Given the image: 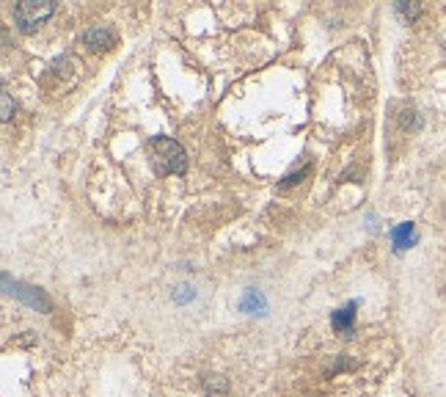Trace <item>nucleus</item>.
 <instances>
[{"label":"nucleus","instance_id":"nucleus-6","mask_svg":"<svg viewBox=\"0 0 446 397\" xmlns=\"http://www.w3.org/2000/svg\"><path fill=\"white\" fill-rule=\"evenodd\" d=\"M240 312H245V315H268V298L259 290L248 287L243 292V298H240Z\"/></svg>","mask_w":446,"mask_h":397},{"label":"nucleus","instance_id":"nucleus-8","mask_svg":"<svg viewBox=\"0 0 446 397\" xmlns=\"http://www.w3.org/2000/svg\"><path fill=\"white\" fill-rule=\"evenodd\" d=\"M204 389H207V392H226L229 384L221 381L218 375H204Z\"/></svg>","mask_w":446,"mask_h":397},{"label":"nucleus","instance_id":"nucleus-1","mask_svg":"<svg viewBox=\"0 0 446 397\" xmlns=\"http://www.w3.org/2000/svg\"><path fill=\"white\" fill-rule=\"evenodd\" d=\"M149 149H152V158L155 163L160 166V171H168V174H182L187 169V158H185V149L168 138V135H155L149 141Z\"/></svg>","mask_w":446,"mask_h":397},{"label":"nucleus","instance_id":"nucleus-5","mask_svg":"<svg viewBox=\"0 0 446 397\" xmlns=\"http://www.w3.org/2000/svg\"><path fill=\"white\" fill-rule=\"evenodd\" d=\"M83 45L91 47V50H108V47L116 45V33H113L111 28H105V25L89 28V31L83 33Z\"/></svg>","mask_w":446,"mask_h":397},{"label":"nucleus","instance_id":"nucleus-10","mask_svg":"<svg viewBox=\"0 0 446 397\" xmlns=\"http://www.w3.org/2000/svg\"><path fill=\"white\" fill-rule=\"evenodd\" d=\"M0 100H3V114H0V119H3V121H8L11 114H14V100H11V94H8V91H3V94H0Z\"/></svg>","mask_w":446,"mask_h":397},{"label":"nucleus","instance_id":"nucleus-2","mask_svg":"<svg viewBox=\"0 0 446 397\" xmlns=\"http://www.w3.org/2000/svg\"><path fill=\"white\" fill-rule=\"evenodd\" d=\"M53 11H56V3H50V0H25L14 8V22L22 33H31L47 17H53Z\"/></svg>","mask_w":446,"mask_h":397},{"label":"nucleus","instance_id":"nucleus-4","mask_svg":"<svg viewBox=\"0 0 446 397\" xmlns=\"http://www.w3.org/2000/svg\"><path fill=\"white\" fill-rule=\"evenodd\" d=\"M355 309H358V301H350L347 306L336 309L334 315H331V326H334L336 334H341L347 340L355 337Z\"/></svg>","mask_w":446,"mask_h":397},{"label":"nucleus","instance_id":"nucleus-3","mask_svg":"<svg viewBox=\"0 0 446 397\" xmlns=\"http://www.w3.org/2000/svg\"><path fill=\"white\" fill-rule=\"evenodd\" d=\"M3 287H6V292L8 295H17L20 301H25L31 309H39V312H53V301L45 295V290H39V287H28V284H11V276L8 274H3Z\"/></svg>","mask_w":446,"mask_h":397},{"label":"nucleus","instance_id":"nucleus-9","mask_svg":"<svg viewBox=\"0 0 446 397\" xmlns=\"http://www.w3.org/2000/svg\"><path fill=\"white\" fill-rule=\"evenodd\" d=\"M309 171H312V166H306V169H303V171H292V174H286V177H284V182H281V188H289V185H298V182H300V179H303V177H306Z\"/></svg>","mask_w":446,"mask_h":397},{"label":"nucleus","instance_id":"nucleus-11","mask_svg":"<svg viewBox=\"0 0 446 397\" xmlns=\"http://www.w3.org/2000/svg\"><path fill=\"white\" fill-rule=\"evenodd\" d=\"M397 11L405 14L408 20H413V17L419 14V3H397Z\"/></svg>","mask_w":446,"mask_h":397},{"label":"nucleus","instance_id":"nucleus-7","mask_svg":"<svg viewBox=\"0 0 446 397\" xmlns=\"http://www.w3.org/2000/svg\"><path fill=\"white\" fill-rule=\"evenodd\" d=\"M391 243H394V251H408L413 243H416V227L413 221H402L391 229Z\"/></svg>","mask_w":446,"mask_h":397}]
</instances>
